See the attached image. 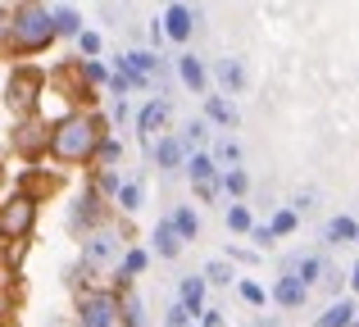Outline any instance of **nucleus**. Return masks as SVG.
Returning <instances> with one entry per match:
<instances>
[{
    "label": "nucleus",
    "instance_id": "nucleus-1",
    "mask_svg": "<svg viewBox=\"0 0 359 327\" xmlns=\"http://www.w3.org/2000/svg\"><path fill=\"white\" fill-rule=\"evenodd\" d=\"M114 132L100 109H64L50 118V141H46V164L55 168H91V155Z\"/></svg>",
    "mask_w": 359,
    "mask_h": 327
},
{
    "label": "nucleus",
    "instance_id": "nucleus-2",
    "mask_svg": "<svg viewBox=\"0 0 359 327\" xmlns=\"http://www.w3.org/2000/svg\"><path fill=\"white\" fill-rule=\"evenodd\" d=\"M55 23H50V5L46 0H14L9 5V41L5 55L18 64H32L36 55L55 50Z\"/></svg>",
    "mask_w": 359,
    "mask_h": 327
},
{
    "label": "nucleus",
    "instance_id": "nucleus-3",
    "mask_svg": "<svg viewBox=\"0 0 359 327\" xmlns=\"http://www.w3.org/2000/svg\"><path fill=\"white\" fill-rule=\"evenodd\" d=\"M46 87H50V73L41 69V64H14L9 69V78H5V109L14 118H32V114H41V96H46Z\"/></svg>",
    "mask_w": 359,
    "mask_h": 327
},
{
    "label": "nucleus",
    "instance_id": "nucleus-4",
    "mask_svg": "<svg viewBox=\"0 0 359 327\" xmlns=\"http://www.w3.org/2000/svg\"><path fill=\"white\" fill-rule=\"evenodd\" d=\"M78 259L82 264H91L96 273H105V268H114L118 259H123V250L132 246V223H105V228H96V232H87V237L78 241Z\"/></svg>",
    "mask_w": 359,
    "mask_h": 327
},
{
    "label": "nucleus",
    "instance_id": "nucleus-5",
    "mask_svg": "<svg viewBox=\"0 0 359 327\" xmlns=\"http://www.w3.org/2000/svg\"><path fill=\"white\" fill-rule=\"evenodd\" d=\"M36 223H41V204L23 191H5L0 195V237L5 241H32Z\"/></svg>",
    "mask_w": 359,
    "mask_h": 327
},
{
    "label": "nucleus",
    "instance_id": "nucleus-6",
    "mask_svg": "<svg viewBox=\"0 0 359 327\" xmlns=\"http://www.w3.org/2000/svg\"><path fill=\"white\" fill-rule=\"evenodd\" d=\"M118 214H114V204L105 200V195L96 191V186H82L78 191V200L69 204V232L73 237H87V232H96V228H105V223H114Z\"/></svg>",
    "mask_w": 359,
    "mask_h": 327
},
{
    "label": "nucleus",
    "instance_id": "nucleus-7",
    "mask_svg": "<svg viewBox=\"0 0 359 327\" xmlns=\"http://www.w3.org/2000/svg\"><path fill=\"white\" fill-rule=\"evenodd\" d=\"M73 327H118V295L109 286L73 295Z\"/></svg>",
    "mask_w": 359,
    "mask_h": 327
},
{
    "label": "nucleus",
    "instance_id": "nucleus-8",
    "mask_svg": "<svg viewBox=\"0 0 359 327\" xmlns=\"http://www.w3.org/2000/svg\"><path fill=\"white\" fill-rule=\"evenodd\" d=\"M46 141H50V118L46 114L14 118V127H9V151L23 164H46Z\"/></svg>",
    "mask_w": 359,
    "mask_h": 327
},
{
    "label": "nucleus",
    "instance_id": "nucleus-9",
    "mask_svg": "<svg viewBox=\"0 0 359 327\" xmlns=\"http://www.w3.org/2000/svg\"><path fill=\"white\" fill-rule=\"evenodd\" d=\"M50 82H55V91H60V96L69 100V109H100V91L82 82V69H78V60H64V64H55Z\"/></svg>",
    "mask_w": 359,
    "mask_h": 327
},
{
    "label": "nucleus",
    "instance_id": "nucleus-10",
    "mask_svg": "<svg viewBox=\"0 0 359 327\" xmlns=\"http://www.w3.org/2000/svg\"><path fill=\"white\" fill-rule=\"evenodd\" d=\"M14 191H23V195H32L36 204H46V200H50V195H60V191H64V168H46V164H23V173H18Z\"/></svg>",
    "mask_w": 359,
    "mask_h": 327
},
{
    "label": "nucleus",
    "instance_id": "nucleus-11",
    "mask_svg": "<svg viewBox=\"0 0 359 327\" xmlns=\"http://www.w3.org/2000/svg\"><path fill=\"white\" fill-rule=\"evenodd\" d=\"M168 118H173V105H168L164 96H150L146 105L137 109V141H141V151H150L155 146V137H164V127H168Z\"/></svg>",
    "mask_w": 359,
    "mask_h": 327
},
{
    "label": "nucleus",
    "instance_id": "nucleus-12",
    "mask_svg": "<svg viewBox=\"0 0 359 327\" xmlns=\"http://www.w3.org/2000/svg\"><path fill=\"white\" fill-rule=\"evenodd\" d=\"M196 23H201V14H196L191 5H168L164 9V18H159V27H164V41H173V46H187L196 36Z\"/></svg>",
    "mask_w": 359,
    "mask_h": 327
},
{
    "label": "nucleus",
    "instance_id": "nucleus-13",
    "mask_svg": "<svg viewBox=\"0 0 359 327\" xmlns=\"http://www.w3.org/2000/svg\"><path fill=\"white\" fill-rule=\"evenodd\" d=\"M150 164L159 168V173H182V164H187V146H182V137L177 132H164V137H155V146H150Z\"/></svg>",
    "mask_w": 359,
    "mask_h": 327
},
{
    "label": "nucleus",
    "instance_id": "nucleus-14",
    "mask_svg": "<svg viewBox=\"0 0 359 327\" xmlns=\"http://www.w3.org/2000/svg\"><path fill=\"white\" fill-rule=\"evenodd\" d=\"M214 82H219V96H241L245 91V82H250V73H245V64L237 60V55H223V60H214V73H210Z\"/></svg>",
    "mask_w": 359,
    "mask_h": 327
},
{
    "label": "nucleus",
    "instance_id": "nucleus-15",
    "mask_svg": "<svg viewBox=\"0 0 359 327\" xmlns=\"http://www.w3.org/2000/svg\"><path fill=\"white\" fill-rule=\"evenodd\" d=\"M173 69H177V82H182L191 96H210V69H205V60L201 55H191V50H182L173 60Z\"/></svg>",
    "mask_w": 359,
    "mask_h": 327
},
{
    "label": "nucleus",
    "instance_id": "nucleus-16",
    "mask_svg": "<svg viewBox=\"0 0 359 327\" xmlns=\"http://www.w3.org/2000/svg\"><path fill=\"white\" fill-rule=\"evenodd\" d=\"M205 300H210V282H205L201 273H187L182 282H177V305H182V309L191 314V323L201 319L205 309H210V305H205Z\"/></svg>",
    "mask_w": 359,
    "mask_h": 327
},
{
    "label": "nucleus",
    "instance_id": "nucleus-17",
    "mask_svg": "<svg viewBox=\"0 0 359 327\" xmlns=\"http://www.w3.org/2000/svg\"><path fill=\"white\" fill-rule=\"evenodd\" d=\"M182 250H187V246H182V237L173 232V223H168V214H164V218L150 228V255H155V259H168V264H173Z\"/></svg>",
    "mask_w": 359,
    "mask_h": 327
},
{
    "label": "nucleus",
    "instance_id": "nucleus-18",
    "mask_svg": "<svg viewBox=\"0 0 359 327\" xmlns=\"http://www.w3.org/2000/svg\"><path fill=\"white\" fill-rule=\"evenodd\" d=\"M201 109H205V123L210 127H237L241 123V114H237V105H232L228 96H219V91H210V96H201Z\"/></svg>",
    "mask_w": 359,
    "mask_h": 327
},
{
    "label": "nucleus",
    "instance_id": "nucleus-19",
    "mask_svg": "<svg viewBox=\"0 0 359 327\" xmlns=\"http://www.w3.org/2000/svg\"><path fill=\"white\" fill-rule=\"evenodd\" d=\"M50 23H55V36H60V41H78V36L87 32V18L73 5H50Z\"/></svg>",
    "mask_w": 359,
    "mask_h": 327
},
{
    "label": "nucleus",
    "instance_id": "nucleus-20",
    "mask_svg": "<svg viewBox=\"0 0 359 327\" xmlns=\"http://www.w3.org/2000/svg\"><path fill=\"white\" fill-rule=\"evenodd\" d=\"M269 300L278 305V309H305V300H309V291L296 282V277H287V273H278V282H273V291H269Z\"/></svg>",
    "mask_w": 359,
    "mask_h": 327
},
{
    "label": "nucleus",
    "instance_id": "nucleus-21",
    "mask_svg": "<svg viewBox=\"0 0 359 327\" xmlns=\"http://www.w3.org/2000/svg\"><path fill=\"white\" fill-rule=\"evenodd\" d=\"M141 200H146V182H141V177H123V186L114 191V214L132 218V214L141 209Z\"/></svg>",
    "mask_w": 359,
    "mask_h": 327
},
{
    "label": "nucleus",
    "instance_id": "nucleus-22",
    "mask_svg": "<svg viewBox=\"0 0 359 327\" xmlns=\"http://www.w3.org/2000/svg\"><path fill=\"white\" fill-rule=\"evenodd\" d=\"M359 319V305L351 300V295H341V300H332L323 314H318V323L314 327H351Z\"/></svg>",
    "mask_w": 359,
    "mask_h": 327
},
{
    "label": "nucleus",
    "instance_id": "nucleus-23",
    "mask_svg": "<svg viewBox=\"0 0 359 327\" xmlns=\"http://www.w3.org/2000/svg\"><path fill=\"white\" fill-rule=\"evenodd\" d=\"M182 173L191 177V186H201V182H214V177H219V164H214L210 151H191L187 164H182Z\"/></svg>",
    "mask_w": 359,
    "mask_h": 327
},
{
    "label": "nucleus",
    "instance_id": "nucleus-24",
    "mask_svg": "<svg viewBox=\"0 0 359 327\" xmlns=\"http://www.w3.org/2000/svg\"><path fill=\"white\" fill-rule=\"evenodd\" d=\"M168 223H173V232L182 237V246H187V241H196V237H201V214H196V204H173Z\"/></svg>",
    "mask_w": 359,
    "mask_h": 327
},
{
    "label": "nucleus",
    "instance_id": "nucleus-25",
    "mask_svg": "<svg viewBox=\"0 0 359 327\" xmlns=\"http://www.w3.org/2000/svg\"><path fill=\"white\" fill-rule=\"evenodd\" d=\"M355 237H359V223L351 218V214L327 218V228H323V241H327V246H355Z\"/></svg>",
    "mask_w": 359,
    "mask_h": 327
},
{
    "label": "nucleus",
    "instance_id": "nucleus-26",
    "mask_svg": "<svg viewBox=\"0 0 359 327\" xmlns=\"http://www.w3.org/2000/svg\"><path fill=\"white\" fill-rule=\"evenodd\" d=\"M118 327H146V300L137 295V286L118 295Z\"/></svg>",
    "mask_w": 359,
    "mask_h": 327
},
{
    "label": "nucleus",
    "instance_id": "nucleus-27",
    "mask_svg": "<svg viewBox=\"0 0 359 327\" xmlns=\"http://www.w3.org/2000/svg\"><path fill=\"white\" fill-rule=\"evenodd\" d=\"M27 255H32V241H5V246H0V268H5L9 277H18L23 264H27Z\"/></svg>",
    "mask_w": 359,
    "mask_h": 327
},
{
    "label": "nucleus",
    "instance_id": "nucleus-28",
    "mask_svg": "<svg viewBox=\"0 0 359 327\" xmlns=\"http://www.w3.org/2000/svg\"><path fill=\"white\" fill-rule=\"evenodd\" d=\"M219 191L228 195V200H245V195H250V173H245V168H223Z\"/></svg>",
    "mask_w": 359,
    "mask_h": 327
},
{
    "label": "nucleus",
    "instance_id": "nucleus-29",
    "mask_svg": "<svg viewBox=\"0 0 359 327\" xmlns=\"http://www.w3.org/2000/svg\"><path fill=\"white\" fill-rule=\"evenodd\" d=\"M87 186H96V191L114 204V191L123 186V173H118V168H87Z\"/></svg>",
    "mask_w": 359,
    "mask_h": 327
},
{
    "label": "nucleus",
    "instance_id": "nucleus-30",
    "mask_svg": "<svg viewBox=\"0 0 359 327\" xmlns=\"http://www.w3.org/2000/svg\"><path fill=\"white\" fill-rule=\"evenodd\" d=\"M223 223H228V232H237V237H250V228H255L250 204H245V200H232L228 209H223Z\"/></svg>",
    "mask_w": 359,
    "mask_h": 327
},
{
    "label": "nucleus",
    "instance_id": "nucleus-31",
    "mask_svg": "<svg viewBox=\"0 0 359 327\" xmlns=\"http://www.w3.org/2000/svg\"><path fill=\"white\" fill-rule=\"evenodd\" d=\"M210 155H214V164H219V173L223 168H241V141L237 137H219Z\"/></svg>",
    "mask_w": 359,
    "mask_h": 327
},
{
    "label": "nucleus",
    "instance_id": "nucleus-32",
    "mask_svg": "<svg viewBox=\"0 0 359 327\" xmlns=\"http://www.w3.org/2000/svg\"><path fill=\"white\" fill-rule=\"evenodd\" d=\"M118 164H123V141L109 132L105 141L96 146V155H91V168H118Z\"/></svg>",
    "mask_w": 359,
    "mask_h": 327
},
{
    "label": "nucleus",
    "instance_id": "nucleus-33",
    "mask_svg": "<svg viewBox=\"0 0 359 327\" xmlns=\"http://www.w3.org/2000/svg\"><path fill=\"white\" fill-rule=\"evenodd\" d=\"M201 277L210 286H237V268H232L228 259H210V264L201 268Z\"/></svg>",
    "mask_w": 359,
    "mask_h": 327
},
{
    "label": "nucleus",
    "instance_id": "nucleus-34",
    "mask_svg": "<svg viewBox=\"0 0 359 327\" xmlns=\"http://www.w3.org/2000/svg\"><path fill=\"white\" fill-rule=\"evenodd\" d=\"M177 137H182L187 151H205V141H210V123H205V118H187V127Z\"/></svg>",
    "mask_w": 359,
    "mask_h": 327
},
{
    "label": "nucleus",
    "instance_id": "nucleus-35",
    "mask_svg": "<svg viewBox=\"0 0 359 327\" xmlns=\"http://www.w3.org/2000/svg\"><path fill=\"white\" fill-rule=\"evenodd\" d=\"M296 228H300V214H291L287 204H282V209L269 218V232H273V241H282V237H296Z\"/></svg>",
    "mask_w": 359,
    "mask_h": 327
},
{
    "label": "nucleus",
    "instance_id": "nucleus-36",
    "mask_svg": "<svg viewBox=\"0 0 359 327\" xmlns=\"http://www.w3.org/2000/svg\"><path fill=\"white\" fill-rule=\"evenodd\" d=\"M73 46H78V60H100V55H105V36H100L96 27H87Z\"/></svg>",
    "mask_w": 359,
    "mask_h": 327
},
{
    "label": "nucleus",
    "instance_id": "nucleus-37",
    "mask_svg": "<svg viewBox=\"0 0 359 327\" xmlns=\"http://www.w3.org/2000/svg\"><path fill=\"white\" fill-rule=\"evenodd\" d=\"M78 69H82V82H87V87H105L109 82V64L105 60H78Z\"/></svg>",
    "mask_w": 359,
    "mask_h": 327
},
{
    "label": "nucleus",
    "instance_id": "nucleus-38",
    "mask_svg": "<svg viewBox=\"0 0 359 327\" xmlns=\"http://www.w3.org/2000/svg\"><path fill=\"white\" fill-rule=\"evenodd\" d=\"M237 295L250 305V309H264V305H269V291H264L259 282H250V277H237Z\"/></svg>",
    "mask_w": 359,
    "mask_h": 327
},
{
    "label": "nucleus",
    "instance_id": "nucleus-39",
    "mask_svg": "<svg viewBox=\"0 0 359 327\" xmlns=\"http://www.w3.org/2000/svg\"><path fill=\"white\" fill-rule=\"evenodd\" d=\"M318 286H323V291L332 295V300H341V291H346V273H341V268H323Z\"/></svg>",
    "mask_w": 359,
    "mask_h": 327
},
{
    "label": "nucleus",
    "instance_id": "nucleus-40",
    "mask_svg": "<svg viewBox=\"0 0 359 327\" xmlns=\"http://www.w3.org/2000/svg\"><path fill=\"white\" fill-rule=\"evenodd\" d=\"M314 204H318V191H296V200L287 204L291 214H314Z\"/></svg>",
    "mask_w": 359,
    "mask_h": 327
},
{
    "label": "nucleus",
    "instance_id": "nucleus-41",
    "mask_svg": "<svg viewBox=\"0 0 359 327\" xmlns=\"http://www.w3.org/2000/svg\"><path fill=\"white\" fill-rule=\"evenodd\" d=\"M164 327H191V314H187L182 305L173 300V305H168V309H164Z\"/></svg>",
    "mask_w": 359,
    "mask_h": 327
},
{
    "label": "nucleus",
    "instance_id": "nucleus-42",
    "mask_svg": "<svg viewBox=\"0 0 359 327\" xmlns=\"http://www.w3.org/2000/svg\"><path fill=\"white\" fill-rule=\"evenodd\" d=\"M191 191H196V200H201V204H214V200H219V177H214V182H201V186H191Z\"/></svg>",
    "mask_w": 359,
    "mask_h": 327
},
{
    "label": "nucleus",
    "instance_id": "nucleus-43",
    "mask_svg": "<svg viewBox=\"0 0 359 327\" xmlns=\"http://www.w3.org/2000/svg\"><path fill=\"white\" fill-rule=\"evenodd\" d=\"M228 264H259V250H241V246H228Z\"/></svg>",
    "mask_w": 359,
    "mask_h": 327
},
{
    "label": "nucleus",
    "instance_id": "nucleus-44",
    "mask_svg": "<svg viewBox=\"0 0 359 327\" xmlns=\"http://www.w3.org/2000/svg\"><path fill=\"white\" fill-rule=\"evenodd\" d=\"M250 241H255L259 250H269V246H273V232H269V223H255V228H250Z\"/></svg>",
    "mask_w": 359,
    "mask_h": 327
},
{
    "label": "nucleus",
    "instance_id": "nucleus-45",
    "mask_svg": "<svg viewBox=\"0 0 359 327\" xmlns=\"http://www.w3.org/2000/svg\"><path fill=\"white\" fill-rule=\"evenodd\" d=\"M109 127H118V123H128V118H132V109H128V100H114V109H109Z\"/></svg>",
    "mask_w": 359,
    "mask_h": 327
},
{
    "label": "nucleus",
    "instance_id": "nucleus-46",
    "mask_svg": "<svg viewBox=\"0 0 359 327\" xmlns=\"http://www.w3.org/2000/svg\"><path fill=\"white\" fill-rule=\"evenodd\" d=\"M5 41H9V5L0 0V55H5Z\"/></svg>",
    "mask_w": 359,
    "mask_h": 327
},
{
    "label": "nucleus",
    "instance_id": "nucleus-47",
    "mask_svg": "<svg viewBox=\"0 0 359 327\" xmlns=\"http://www.w3.org/2000/svg\"><path fill=\"white\" fill-rule=\"evenodd\" d=\"M196 323H201V327H223L228 319H223V309H205V314H201Z\"/></svg>",
    "mask_w": 359,
    "mask_h": 327
},
{
    "label": "nucleus",
    "instance_id": "nucleus-48",
    "mask_svg": "<svg viewBox=\"0 0 359 327\" xmlns=\"http://www.w3.org/2000/svg\"><path fill=\"white\" fill-rule=\"evenodd\" d=\"M150 46H155V55H159V46H164V27H159V18L150 23Z\"/></svg>",
    "mask_w": 359,
    "mask_h": 327
},
{
    "label": "nucleus",
    "instance_id": "nucleus-49",
    "mask_svg": "<svg viewBox=\"0 0 359 327\" xmlns=\"http://www.w3.org/2000/svg\"><path fill=\"white\" fill-rule=\"evenodd\" d=\"M346 286H351V291L359 295V259H355V264H351V273H346Z\"/></svg>",
    "mask_w": 359,
    "mask_h": 327
},
{
    "label": "nucleus",
    "instance_id": "nucleus-50",
    "mask_svg": "<svg viewBox=\"0 0 359 327\" xmlns=\"http://www.w3.org/2000/svg\"><path fill=\"white\" fill-rule=\"evenodd\" d=\"M255 327H282V323H278V319H259Z\"/></svg>",
    "mask_w": 359,
    "mask_h": 327
},
{
    "label": "nucleus",
    "instance_id": "nucleus-51",
    "mask_svg": "<svg viewBox=\"0 0 359 327\" xmlns=\"http://www.w3.org/2000/svg\"><path fill=\"white\" fill-rule=\"evenodd\" d=\"M164 5H177V0H164Z\"/></svg>",
    "mask_w": 359,
    "mask_h": 327
},
{
    "label": "nucleus",
    "instance_id": "nucleus-52",
    "mask_svg": "<svg viewBox=\"0 0 359 327\" xmlns=\"http://www.w3.org/2000/svg\"><path fill=\"white\" fill-rule=\"evenodd\" d=\"M351 327H359V319H355V323H351Z\"/></svg>",
    "mask_w": 359,
    "mask_h": 327
},
{
    "label": "nucleus",
    "instance_id": "nucleus-53",
    "mask_svg": "<svg viewBox=\"0 0 359 327\" xmlns=\"http://www.w3.org/2000/svg\"><path fill=\"white\" fill-rule=\"evenodd\" d=\"M0 246H5V237H0Z\"/></svg>",
    "mask_w": 359,
    "mask_h": 327
},
{
    "label": "nucleus",
    "instance_id": "nucleus-54",
    "mask_svg": "<svg viewBox=\"0 0 359 327\" xmlns=\"http://www.w3.org/2000/svg\"><path fill=\"white\" fill-rule=\"evenodd\" d=\"M355 246H359V237H355Z\"/></svg>",
    "mask_w": 359,
    "mask_h": 327
}]
</instances>
